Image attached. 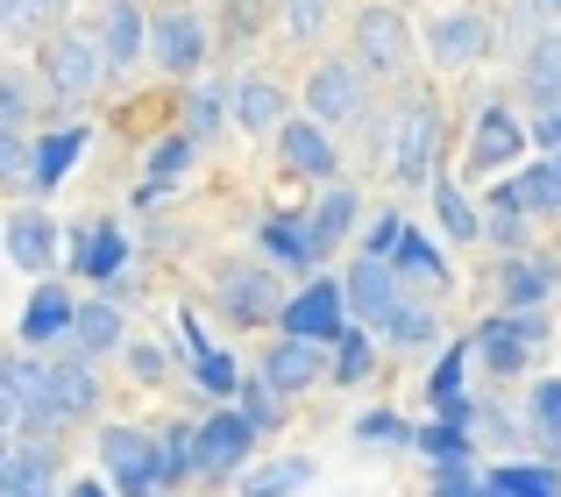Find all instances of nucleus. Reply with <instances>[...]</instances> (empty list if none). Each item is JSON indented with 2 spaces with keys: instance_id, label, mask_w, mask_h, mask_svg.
<instances>
[{
  "instance_id": "obj_43",
  "label": "nucleus",
  "mask_w": 561,
  "mask_h": 497,
  "mask_svg": "<svg viewBox=\"0 0 561 497\" xmlns=\"http://www.w3.org/2000/svg\"><path fill=\"white\" fill-rule=\"evenodd\" d=\"M526 427H534L548 448H561V377H540V384H534V398H526Z\"/></svg>"
},
{
  "instance_id": "obj_24",
  "label": "nucleus",
  "mask_w": 561,
  "mask_h": 497,
  "mask_svg": "<svg viewBox=\"0 0 561 497\" xmlns=\"http://www.w3.org/2000/svg\"><path fill=\"white\" fill-rule=\"evenodd\" d=\"M291 122V100L277 79H263V71H249L242 85H234V128L242 136H277V128Z\"/></svg>"
},
{
  "instance_id": "obj_6",
  "label": "nucleus",
  "mask_w": 561,
  "mask_h": 497,
  "mask_svg": "<svg viewBox=\"0 0 561 497\" xmlns=\"http://www.w3.org/2000/svg\"><path fill=\"white\" fill-rule=\"evenodd\" d=\"M363 107H370V71L356 65V57H328V65H313V79H306V122L320 128H348L363 122Z\"/></svg>"
},
{
  "instance_id": "obj_12",
  "label": "nucleus",
  "mask_w": 561,
  "mask_h": 497,
  "mask_svg": "<svg viewBox=\"0 0 561 497\" xmlns=\"http://www.w3.org/2000/svg\"><path fill=\"white\" fill-rule=\"evenodd\" d=\"M93 36H100V57H107V79L150 65V8L142 0H100Z\"/></svg>"
},
{
  "instance_id": "obj_51",
  "label": "nucleus",
  "mask_w": 561,
  "mask_h": 497,
  "mask_svg": "<svg viewBox=\"0 0 561 497\" xmlns=\"http://www.w3.org/2000/svg\"><path fill=\"white\" fill-rule=\"evenodd\" d=\"M65 0H0V28H36L43 14H57Z\"/></svg>"
},
{
  "instance_id": "obj_5",
  "label": "nucleus",
  "mask_w": 561,
  "mask_h": 497,
  "mask_svg": "<svg viewBox=\"0 0 561 497\" xmlns=\"http://www.w3.org/2000/svg\"><path fill=\"white\" fill-rule=\"evenodd\" d=\"M214 299H220V313H228V327H277L291 291H277V277L263 270V263H220Z\"/></svg>"
},
{
  "instance_id": "obj_11",
  "label": "nucleus",
  "mask_w": 561,
  "mask_h": 497,
  "mask_svg": "<svg viewBox=\"0 0 561 497\" xmlns=\"http://www.w3.org/2000/svg\"><path fill=\"white\" fill-rule=\"evenodd\" d=\"M342 327H348L342 277H313V285H299L285 299V320H277V334H291V342H320V348H328Z\"/></svg>"
},
{
  "instance_id": "obj_39",
  "label": "nucleus",
  "mask_w": 561,
  "mask_h": 497,
  "mask_svg": "<svg viewBox=\"0 0 561 497\" xmlns=\"http://www.w3.org/2000/svg\"><path fill=\"white\" fill-rule=\"evenodd\" d=\"M491 490L497 497H561V470L554 462H505V470H491Z\"/></svg>"
},
{
  "instance_id": "obj_4",
  "label": "nucleus",
  "mask_w": 561,
  "mask_h": 497,
  "mask_svg": "<svg viewBox=\"0 0 561 497\" xmlns=\"http://www.w3.org/2000/svg\"><path fill=\"white\" fill-rule=\"evenodd\" d=\"M469 348H477V362L483 370H497V377H519L526 362L548 348V313H505L497 305L491 320H483L477 334H469Z\"/></svg>"
},
{
  "instance_id": "obj_29",
  "label": "nucleus",
  "mask_w": 561,
  "mask_h": 497,
  "mask_svg": "<svg viewBox=\"0 0 561 497\" xmlns=\"http://www.w3.org/2000/svg\"><path fill=\"white\" fill-rule=\"evenodd\" d=\"M534 213H526V199H519V185L512 178H497V193H491V207H483V242H497L505 256H526V242H534Z\"/></svg>"
},
{
  "instance_id": "obj_23",
  "label": "nucleus",
  "mask_w": 561,
  "mask_h": 497,
  "mask_svg": "<svg viewBox=\"0 0 561 497\" xmlns=\"http://www.w3.org/2000/svg\"><path fill=\"white\" fill-rule=\"evenodd\" d=\"M71 320H79V299H71L65 285H36L22 305V342L28 348H57L71 342Z\"/></svg>"
},
{
  "instance_id": "obj_20",
  "label": "nucleus",
  "mask_w": 561,
  "mask_h": 497,
  "mask_svg": "<svg viewBox=\"0 0 561 497\" xmlns=\"http://www.w3.org/2000/svg\"><path fill=\"white\" fill-rule=\"evenodd\" d=\"M277 157H285L291 178H320V185H334V171H342V150H334V136L320 122H285L277 128Z\"/></svg>"
},
{
  "instance_id": "obj_54",
  "label": "nucleus",
  "mask_w": 561,
  "mask_h": 497,
  "mask_svg": "<svg viewBox=\"0 0 561 497\" xmlns=\"http://www.w3.org/2000/svg\"><path fill=\"white\" fill-rule=\"evenodd\" d=\"M22 427V413H14V391H8V377H0V434H14Z\"/></svg>"
},
{
  "instance_id": "obj_9",
  "label": "nucleus",
  "mask_w": 561,
  "mask_h": 497,
  "mask_svg": "<svg viewBox=\"0 0 561 497\" xmlns=\"http://www.w3.org/2000/svg\"><path fill=\"white\" fill-rule=\"evenodd\" d=\"M206 50H214V36H206V22L192 8H157L150 14V65L164 71V79H192V85H199Z\"/></svg>"
},
{
  "instance_id": "obj_21",
  "label": "nucleus",
  "mask_w": 561,
  "mask_h": 497,
  "mask_svg": "<svg viewBox=\"0 0 561 497\" xmlns=\"http://www.w3.org/2000/svg\"><path fill=\"white\" fill-rule=\"evenodd\" d=\"M50 362V413L57 427H71V419H93L100 413V370L85 356H43Z\"/></svg>"
},
{
  "instance_id": "obj_26",
  "label": "nucleus",
  "mask_w": 561,
  "mask_h": 497,
  "mask_svg": "<svg viewBox=\"0 0 561 497\" xmlns=\"http://www.w3.org/2000/svg\"><path fill=\"white\" fill-rule=\"evenodd\" d=\"M519 93L534 100L540 114L561 107V28H540V36L526 43V57H519Z\"/></svg>"
},
{
  "instance_id": "obj_40",
  "label": "nucleus",
  "mask_w": 561,
  "mask_h": 497,
  "mask_svg": "<svg viewBox=\"0 0 561 497\" xmlns=\"http://www.w3.org/2000/svg\"><path fill=\"white\" fill-rule=\"evenodd\" d=\"M192 377H199V391L220 398V405H234V391H242V362H234L228 348H199V356H192Z\"/></svg>"
},
{
  "instance_id": "obj_44",
  "label": "nucleus",
  "mask_w": 561,
  "mask_h": 497,
  "mask_svg": "<svg viewBox=\"0 0 561 497\" xmlns=\"http://www.w3.org/2000/svg\"><path fill=\"white\" fill-rule=\"evenodd\" d=\"M234 413L249 419V427H277V419H285V398H277L271 384H263V377H242V391H234Z\"/></svg>"
},
{
  "instance_id": "obj_28",
  "label": "nucleus",
  "mask_w": 561,
  "mask_h": 497,
  "mask_svg": "<svg viewBox=\"0 0 561 497\" xmlns=\"http://www.w3.org/2000/svg\"><path fill=\"white\" fill-rule=\"evenodd\" d=\"M192 157H199V142L185 136V128H171V136H157L150 142V157H142V185H136V199H164L171 185L192 171Z\"/></svg>"
},
{
  "instance_id": "obj_37",
  "label": "nucleus",
  "mask_w": 561,
  "mask_h": 497,
  "mask_svg": "<svg viewBox=\"0 0 561 497\" xmlns=\"http://www.w3.org/2000/svg\"><path fill=\"white\" fill-rule=\"evenodd\" d=\"M8 490H57V448L50 441H14V462L0 476Z\"/></svg>"
},
{
  "instance_id": "obj_27",
  "label": "nucleus",
  "mask_w": 561,
  "mask_h": 497,
  "mask_svg": "<svg viewBox=\"0 0 561 497\" xmlns=\"http://www.w3.org/2000/svg\"><path fill=\"white\" fill-rule=\"evenodd\" d=\"M256 248H263V263H277V270H313V263H320L313 235H306V213H263V221H256Z\"/></svg>"
},
{
  "instance_id": "obj_52",
  "label": "nucleus",
  "mask_w": 561,
  "mask_h": 497,
  "mask_svg": "<svg viewBox=\"0 0 561 497\" xmlns=\"http://www.w3.org/2000/svg\"><path fill=\"white\" fill-rule=\"evenodd\" d=\"M28 178V136H0V185Z\"/></svg>"
},
{
  "instance_id": "obj_56",
  "label": "nucleus",
  "mask_w": 561,
  "mask_h": 497,
  "mask_svg": "<svg viewBox=\"0 0 561 497\" xmlns=\"http://www.w3.org/2000/svg\"><path fill=\"white\" fill-rule=\"evenodd\" d=\"M8 462H14V434H0V476H8Z\"/></svg>"
},
{
  "instance_id": "obj_46",
  "label": "nucleus",
  "mask_w": 561,
  "mask_h": 497,
  "mask_svg": "<svg viewBox=\"0 0 561 497\" xmlns=\"http://www.w3.org/2000/svg\"><path fill=\"white\" fill-rule=\"evenodd\" d=\"M277 14V0H220V28H228V43H249L263 36V22Z\"/></svg>"
},
{
  "instance_id": "obj_58",
  "label": "nucleus",
  "mask_w": 561,
  "mask_h": 497,
  "mask_svg": "<svg viewBox=\"0 0 561 497\" xmlns=\"http://www.w3.org/2000/svg\"><path fill=\"white\" fill-rule=\"evenodd\" d=\"M0 256H8V248H0Z\"/></svg>"
},
{
  "instance_id": "obj_38",
  "label": "nucleus",
  "mask_w": 561,
  "mask_h": 497,
  "mask_svg": "<svg viewBox=\"0 0 561 497\" xmlns=\"http://www.w3.org/2000/svg\"><path fill=\"white\" fill-rule=\"evenodd\" d=\"M157 455H164L171 490H179L185 476H199V419H171V427L157 434Z\"/></svg>"
},
{
  "instance_id": "obj_48",
  "label": "nucleus",
  "mask_w": 561,
  "mask_h": 497,
  "mask_svg": "<svg viewBox=\"0 0 561 497\" xmlns=\"http://www.w3.org/2000/svg\"><path fill=\"white\" fill-rule=\"evenodd\" d=\"M405 228H412V221H405V213H398V207H391V213H377V221L363 228V256L391 263V256H398V242H405Z\"/></svg>"
},
{
  "instance_id": "obj_17",
  "label": "nucleus",
  "mask_w": 561,
  "mask_h": 497,
  "mask_svg": "<svg viewBox=\"0 0 561 497\" xmlns=\"http://www.w3.org/2000/svg\"><path fill=\"white\" fill-rule=\"evenodd\" d=\"M0 248H8L14 270L43 277L57 263V248H65V235H57V221L43 207H22V213H8V228H0Z\"/></svg>"
},
{
  "instance_id": "obj_30",
  "label": "nucleus",
  "mask_w": 561,
  "mask_h": 497,
  "mask_svg": "<svg viewBox=\"0 0 561 497\" xmlns=\"http://www.w3.org/2000/svg\"><path fill=\"white\" fill-rule=\"evenodd\" d=\"M370 370H377V342H370V327L348 320V327L328 342V384L356 391V384H370Z\"/></svg>"
},
{
  "instance_id": "obj_34",
  "label": "nucleus",
  "mask_w": 561,
  "mask_h": 497,
  "mask_svg": "<svg viewBox=\"0 0 561 497\" xmlns=\"http://www.w3.org/2000/svg\"><path fill=\"white\" fill-rule=\"evenodd\" d=\"M469 356H477V348H469V334H462V342H455V348H440V362L426 370V405H434V419H440V413H455V405L469 398V391H462Z\"/></svg>"
},
{
  "instance_id": "obj_8",
  "label": "nucleus",
  "mask_w": 561,
  "mask_h": 497,
  "mask_svg": "<svg viewBox=\"0 0 561 497\" xmlns=\"http://www.w3.org/2000/svg\"><path fill=\"white\" fill-rule=\"evenodd\" d=\"M434 150H440V107L412 93L391 128V178L398 185H434Z\"/></svg>"
},
{
  "instance_id": "obj_45",
  "label": "nucleus",
  "mask_w": 561,
  "mask_h": 497,
  "mask_svg": "<svg viewBox=\"0 0 561 497\" xmlns=\"http://www.w3.org/2000/svg\"><path fill=\"white\" fill-rule=\"evenodd\" d=\"M334 8H342V0H277V22H285V36H320V28L334 22Z\"/></svg>"
},
{
  "instance_id": "obj_16",
  "label": "nucleus",
  "mask_w": 561,
  "mask_h": 497,
  "mask_svg": "<svg viewBox=\"0 0 561 497\" xmlns=\"http://www.w3.org/2000/svg\"><path fill=\"white\" fill-rule=\"evenodd\" d=\"M256 377L277 391V398H299V391H313L320 377H328V348L277 334V348H263V370H256Z\"/></svg>"
},
{
  "instance_id": "obj_41",
  "label": "nucleus",
  "mask_w": 561,
  "mask_h": 497,
  "mask_svg": "<svg viewBox=\"0 0 561 497\" xmlns=\"http://www.w3.org/2000/svg\"><path fill=\"white\" fill-rule=\"evenodd\" d=\"M420 455H434V470H455V462H477V441H469V427L434 419V427H420Z\"/></svg>"
},
{
  "instance_id": "obj_10",
  "label": "nucleus",
  "mask_w": 561,
  "mask_h": 497,
  "mask_svg": "<svg viewBox=\"0 0 561 497\" xmlns=\"http://www.w3.org/2000/svg\"><path fill=\"white\" fill-rule=\"evenodd\" d=\"M249 455H256V427H249L234 405H214L199 419V484H242L249 476Z\"/></svg>"
},
{
  "instance_id": "obj_13",
  "label": "nucleus",
  "mask_w": 561,
  "mask_h": 497,
  "mask_svg": "<svg viewBox=\"0 0 561 497\" xmlns=\"http://www.w3.org/2000/svg\"><path fill=\"white\" fill-rule=\"evenodd\" d=\"M491 43H497V28L483 22L477 8H448V14H434V22H426V57H434L440 71L483 65V57H491Z\"/></svg>"
},
{
  "instance_id": "obj_36",
  "label": "nucleus",
  "mask_w": 561,
  "mask_h": 497,
  "mask_svg": "<svg viewBox=\"0 0 561 497\" xmlns=\"http://www.w3.org/2000/svg\"><path fill=\"white\" fill-rule=\"evenodd\" d=\"M377 334L398 348V356H405V348H426V342H434V334H440V320H434V305H426V299H412V291H405V299L391 305V320H383Z\"/></svg>"
},
{
  "instance_id": "obj_14",
  "label": "nucleus",
  "mask_w": 561,
  "mask_h": 497,
  "mask_svg": "<svg viewBox=\"0 0 561 497\" xmlns=\"http://www.w3.org/2000/svg\"><path fill=\"white\" fill-rule=\"evenodd\" d=\"M342 299H348V320H356V327H383V320H391V305L405 299V285H398L391 263L356 256V263L342 270Z\"/></svg>"
},
{
  "instance_id": "obj_25",
  "label": "nucleus",
  "mask_w": 561,
  "mask_h": 497,
  "mask_svg": "<svg viewBox=\"0 0 561 497\" xmlns=\"http://www.w3.org/2000/svg\"><path fill=\"white\" fill-rule=\"evenodd\" d=\"M114 348H128V320L114 299H79V320H71V356L100 362L114 356Z\"/></svg>"
},
{
  "instance_id": "obj_57",
  "label": "nucleus",
  "mask_w": 561,
  "mask_h": 497,
  "mask_svg": "<svg viewBox=\"0 0 561 497\" xmlns=\"http://www.w3.org/2000/svg\"><path fill=\"white\" fill-rule=\"evenodd\" d=\"M534 8H540V22H548V14H561V0H534Z\"/></svg>"
},
{
  "instance_id": "obj_31",
  "label": "nucleus",
  "mask_w": 561,
  "mask_h": 497,
  "mask_svg": "<svg viewBox=\"0 0 561 497\" xmlns=\"http://www.w3.org/2000/svg\"><path fill=\"white\" fill-rule=\"evenodd\" d=\"M391 270H398V285H405V291H412V285H420V291H448V256H440L434 235H420V228H405Z\"/></svg>"
},
{
  "instance_id": "obj_49",
  "label": "nucleus",
  "mask_w": 561,
  "mask_h": 497,
  "mask_svg": "<svg viewBox=\"0 0 561 497\" xmlns=\"http://www.w3.org/2000/svg\"><path fill=\"white\" fill-rule=\"evenodd\" d=\"M122 356H128V377H136V384H164L171 377V348L164 342H128Z\"/></svg>"
},
{
  "instance_id": "obj_18",
  "label": "nucleus",
  "mask_w": 561,
  "mask_h": 497,
  "mask_svg": "<svg viewBox=\"0 0 561 497\" xmlns=\"http://www.w3.org/2000/svg\"><path fill=\"white\" fill-rule=\"evenodd\" d=\"M85 142H93V128L85 122H65V128H50V136H36L28 142V193H57V185L71 178V164L85 157Z\"/></svg>"
},
{
  "instance_id": "obj_35",
  "label": "nucleus",
  "mask_w": 561,
  "mask_h": 497,
  "mask_svg": "<svg viewBox=\"0 0 561 497\" xmlns=\"http://www.w3.org/2000/svg\"><path fill=\"white\" fill-rule=\"evenodd\" d=\"M306 484H313V455H285V462H256L234 490L242 497H299Z\"/></svg>"
},
{
  "instance_id": "obj_32",
  "label": "nucleus",
  "mask_w": 561,
  "mask_h": 497,
  "mask_svg": "<svg viewBox=\"0 0 561 497\" xmlns=\"http://www.w3.org/2000/svg\"><path fill=\"white\" fill-rule=\"evenodd\" d=\"M228 114H234V85H214V79H199L185 93V107H179V128L192 142H206V136H220L228 128Z\"/></svg>"
},
{
  "instance_id": "obj_15",
  "label": "nucleus",
  "mask_w": 561,
  "mask_h": 497,
  "mask_svg": "<svg viewBox=\"0 0 561 497\" xmlns=\"http://www.w3.org/2000/svg\"><path fill=\"white\" fill-rule=\"evenodd\" d=\"M65 263L71 277H93V285H114V277L128 270V235L114 221H85L65 235Z\"/></svg>"
},
{
  "instance_id": "obj_42",
  "label": "nucleus",
  "mask_w": 561,
  "mask_h": 497,
  "mask_svg": "<svg viewBox=\"0 0 561 497\" xmlns=\"http://www.w3.org/2000/svg\"><path fill=\"white\" fill-rule=\"evenodd\" d=\"M356 441L363 448H420V427L405 413H363L356 419Z\"/></svg>"
},
{
  "instance_id": "obj_3",
  "label": "nucleus",
  "mask_w": 561,
  "mask_h": 497,
  "mask_svg": "<svg viewBox=\"0 0 561 497\" xmlns=\"http://www.w3.org/2000/svg\"><path fill=\"white\" fill-rule=\"evenodd\" d=\"M43 93L50 100H85L100 93V79H107V57H100V36L93 28H57L50 43H43Z\"/></svg>"
},
{
  "instance_id": "obj_47",
  "label": "nucleus",
  "mask_w": 561,
  "mask_h": 497,
  "mask_svg": "<svg viewBox=\"0 0 561 497\" xmlns=\"http://www.w3.org/2000/svg\"><path fill=\"white\" fill-rule=\"evenodd\" d=\"M36 114V93H28L22 71H0V136H22V122Z\"/></svg>"
},
{
  "instance_id": "obj_55",
  "label": "nucleus",
  "mask_w": 561,
  "mask_h": 497,
  "mask_svg": "<svg viewBox=\"0 0 561 497\" xmlns=\"http://www.w3.org/2000/svg\"><path fill=\"white\" fill-rule=\"evenodd\" d=\"M65 497H114V490H107V484H100V476H93V484H71Z\"/></svg>"
},
{
  "instance_id": "obj_50",
  "label": "nucleus",
  "mask_w": 561,
  "mask_h": 497,
  "mask_svg": "<svg viewBox=\"0 0 561 497\" xmlns=\"http://www.w3.org/2000/svg\"><path fill=\"white\" fill-rule=\"evenodd\" d=\"M434 497H497V490L477 462H455V470H434Z\"/></svg>"
},
{
  "instance_id": "obj_33",
  "label": "nucleus",
  "mask_w": 561,
  "mask_h": 497,
  "mask_svg": "<svg viewBox=\"0 0 561 497\" xmlns=\"http://www.w3.org/2000/svg\"><path fill=\"white\" fill-rule=\"evenodd\" d=\"M434 221L448 242H483V207L462 193V178H434Z\"/></svg>"
},
{
  "instance_id": "obj_53",
  "label": "nucleus",
  "mask_w": 561,
  "mask_h": 497,
  "mask_svg": "<svg viewBox=\"0 0 561 497\" xmlns=\"http://www.w3.org/2000/svg\"><path fill=\"white\" fill-rule=\"evenodd\" d=\"M534 142H540V157H561V107L534 122Z\"/></svg>"
},
{
  "instance_id": "obj_19",
  "label": "nucleus",
  "mask_w": 561,
  "mask_h": 497,
  "mask_svg": "<svg viewBox=\"0 0 561 497\" xmlns=\"http://www.w3.org/2000/svg\"><path fill=\"white\" fill-rule=\"evenodd\" d=\"M561 291V270L548 256H505L497 263V299H505V313H548V299Z\"/></svg>"
},
{
  "instance_id": "obj_22",
  "label": "nucleus",
  "mask_w": 561,
  "mask_h": 497,
  "mask_svg": "<svg viewBox=\"0 0 561 497\" xmlns=\"http://www.w3.org/2000/svg\"><path fill=\"white\" fill-rule=\"evenodd\" d=\"M356 221H363V193H356L348 178L320 185V199L306 207V235H313L320 256H334V248H342V235H356Z\"/></svg>"
},
{
  "instance_id": "obj_2",
  "label": "nucleus",
  "mask_w": 561,
  "mask_h": 497,
  "mask_svg": "<svg viewBox=\"0 0 561 497\" xmlns=\"http://www.w3.org/2000/svg\"><path fill=\"white\" fill-rule=\"evenodd\" d=\"M526 150H534V122L491 100L469 128V150H462V178H491V171H526Z\"/></svg>"
},
{
  "instance_id": "obj_1",
  "label": "nucleus",
  "mask_w": 561,
  "mask_h": 497,
  "mask_svg": "<svg viewBox=\"0 0 561 497\" xmlns=\"http://www.w3.org/2000/svg\"><path fill=\"white\" fill-rule=\"evenodd\" d=\"M100 484H107L114 497H171L157 434H142V427H100Z\"/></svg>"
},
{
  "instance_id": "obj_7",
  "label": "nucleus",
  "mask_w": 561,
  "mask_h": 497,
  "mask_svg": "<svg viewBox=\"0 0 561 497\" xmlns=\"http://www.w3.org/2000/svg\"><path fill=\"white\" fill-rule=\"evenodd\" d=\"M356 65L370 71V79H398V71L412 65V22H405V8H391V0L356 8Z\"/></svg>"
}]
</instances>
